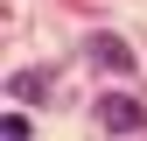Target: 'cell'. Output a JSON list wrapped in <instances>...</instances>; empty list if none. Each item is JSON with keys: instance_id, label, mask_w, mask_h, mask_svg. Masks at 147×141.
Here are the masks:
<instances>
[{"instance_id": "6da1fadb", "label": "cell", "mask_w": 147, "mask_h": 141, "mask_svg": "<svg viewBox=\"0 0 147 141\" xmlns=\"http://www.w3.org/2000/svg\"><path fill=\"white\" fill-rule=\"evenodd\" d=\"M98 127H105V134H140V127H147V113L119 92V99H98Z\"/></svg>"}, {"instance_id": "7a4b0ae2", "label": "cell", "mask_w": 147, "mask_h": 141, "mask_svg": "<svg viewBox=\"0 0 147 141\" xmlns=\"http://www.w3.org/2000/svg\"><path fill=\"white\" fill-rule=\"evenodd\" d=\"M98 64H112V70H133V49L112 42V35H98Z\"/></svg>"}, {"instance_id": "3957f363", "label": "cell", "mask_w": 147, "mask_h": 141, "mask_svg": "<svg viewBox=\"0 0 147 141\" xmlns=\"http://www.w3.org/2000/svg\"><path fill=\"white\" fill-rule=\"evenodd\" d=\"M7 92H14V99H42V92H49V78H42V70H21Z\"/></svg>"}]
</instances>
